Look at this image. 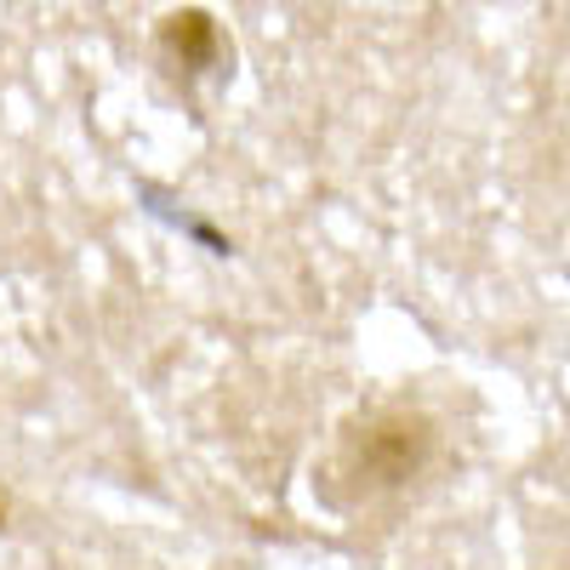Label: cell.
<instances>
[{
  "mask_svg": "<svg viewBox=\"0 0 570 570\" xmlns=\"http://www.w3.org/2000/svg\"><path fill=\"white\" fill-rule=\"evenodd\" d=\"M155 63H160V75L183 91V98H200L206 86H228L234 80L240 52H234V40L217 23V12H206V7H171L155 23Z\"/></svg>",
  "mask_w": 570,
  "mask_h": 570,
  "instance_id": "cell-2",
  "label": "cell"
},
{
  "mask_svg": "<svg viewBox=\"0 0 570 570\" xmlns=\"http://www.w3.org/2000/svg\"><path fill=\"white\" fill-rule=\"evenodd\" d=\"M0 531H7V513H0Z\"/></svg>",
  "mask_w": 570,
  "mask_h": 570,
  "instance_id": "cell-4",
  "label": "cell"
},
{
  "mask_svg": "<svg viewBox=\"0 0 570 570\" xmlns=\"http://www.w3.org/2000/svg\"><path fill=\"white\" fill-rule=\"evenodd\" d=\"M137 206L149 212L155 223H166L171 234H183V240H195L200 252H212V257H234V240H228V234H223V228H212L200 212H188L177 195H166L160 183H137Z\"/></svg>",
  "mask_w": 570,
  "mask_h": 570,
  "instance_id": "cell-3",
  "label": "cell"
},
{
  "mask_svg": "<svg viewBox=\"0 0 570 570\" xmlns=\"http://www.w3.org/2000/svg\"><path fill=\"white\" fill-rule=\"evenodd\" d=\"M434 451H440L434 416H422L411 405H376L337 434L314 485L331 508H365L422 480Z\"/></svg>",
  "mask_w": 570,
  "mask_h": 570,
  "instance_id": "cell-1",
  "label": "cell"
}]
</instances>
